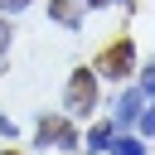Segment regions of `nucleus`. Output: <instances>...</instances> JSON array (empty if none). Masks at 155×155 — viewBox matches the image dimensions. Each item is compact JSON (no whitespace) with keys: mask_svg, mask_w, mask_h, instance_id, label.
I'll return each mask as SVG.
<instances>
[{"mask_svg":"<svg viewBox=\"0 0 155 155\" xmlns=\"http://www.w3.org/2000/svg\"><path fill=\"white\" fill-rule=\"evenodd\" d=\"M97 73L92 68H73L68 73V87H63V116L68 121H82V116H92L97 111Z\"/></svg>","mask_w":155,"mask_h":155,"instance_id":"nucleus-1","label":"nucleus"},{"mask_svg":"<svg viewBox=\"0 0 155 155\" xmlns=\"http://www.w3.org/2000/svg\"><path fill=\"white\" fill-rule=\"evenodd\" d=\"M131 68H136V44H131V39L107 44V48L97 53V63H92V73H97V78H111V82H126Z\"/></svg>","mask_w":155,"mask_h":155,"instance_id":"nucleus-2","label":"nucleus"},{"mask_svg":"<svg viewBox=\"0 0 155 155\" xmlns=\"http://www.w3.org/2000/svg\"><path fill=\"white\" fill-rule=\"evenodd\" d=\"M34 140H39V145H58L63 155H73V150H78V131H73V121H68V116H53V111H44V116H39Z\"/></svg>","mask_w":155,"mask_h":155,"instance_id":"nucleus-3","label":"nucleus"},{"mask_svg":"<svg viewBox=\"0 0 155 155\" xmlns=\"http://www.w3.org/2000/svg\"><path fill=\"white\" fill-rule=\"evenodd\" d=\"M145 107H150V97H145L136 82H131V87L121 82V92H116V102H111V126H116V131H126V126H131Z\"/></svg>","mask_w":155,"mask_h":155,"instance_id":"nucleus-4","label":"nucleus"},{"mask_svg":"<svg viewBox=\"0 0 155 155\" xmlns=\"http://www.w3.org/2000/svg\"><path fill=\"white\" fill-rule=\"evenodd\" d=\"M48 19L63 29H82V5L78 0H48Z\"/></svg>","mask_w":155,"mask_h":155,"instance_id":"nucleus-5","label":"nucleus"},{"mask_svg":"<svg viewBox=\"0 0 155 155\" xmlns=\"http://www.w3.org/2000/svg\"><path fill=\"white\" fill-rule=\"evenodd\" d=\"M111 136H116V126H111V121H97V126L87 131V155H107Z\"/></svg>","mask_w":155,"mask_h":155,"instance_id":"nucleus-6","label":"nucleus"},{"mask_svg":"<svg viewBox=\"0 0 155 155\" xmlns=\"http://www.w3.org/2000/svg\"><path fill=\"white\" fill-rule=\"evenodd\" d=\"M107 155H145V140H140V136L116 131V136H111V145H107Z\"/></svg>","mask_w":155,"mask_h":155,"instance_id":"nucleus-7","label":"nucleus"},{"mask_svg":"<svg viewBox=\"0 0 155 155\" xmlns=\"http://www.w3.org/2000/svg\"><path fill=\"white\" fill-rule=\"evenodd\" d=\"M131 126H136V136H140V140H150V136H155V111L145 107V111H140V116H136Z\"/></svg>","mask_w":155,"mask_h":155,"instance_id":"nucleus-8","label":"nucleus"},{"mask_svg":"<svg viewBox=\"0 0 155 155\" xmlns=\"http://www.w3.org/2000/svg\"><path fill=\"white\" fill-rule=\"evenodd\" d=\"M136 87H140L145 97L155 92V68H150V63H145V68H136Z\"/></svg>","mask_w":155,"mask_h":155,"instance_id":"nucleus-9","label":"nucleus"},{"mask_svg":"<svg viewBox=\"0 0 155 155\" xmlns=\"http://www.w3.org/2000/svg\"><path fill=\"white\" fill-rule=\"evenodd\" d=\"M34 0H0V15H19V10H29Z\"/></svg>","mask_w":155,"mask_h":155,"instance_id":"nucleus-10","label":"nucleus"},{"mask_svg":"<svg viewBox=\"0 0 155 155\" xmlns=\"http://www.w3.org/2000/svg\"><path fill=\"white\" fill-rule=\"evenodd\" d=\"M0 136H5V140L15 136V121H10V116H0Z\"/></svg>","mask_w":155,"mask_h":155,"instance_id":"nucleus-11","label":"nucleus"},{"mask_svg":"<svg viewBox=\"0 0 155 155\" xmlns=\"http://www.w3.org/2000/svg\"><path fill=\"white\" fill-rule=\"evenodd\" d=\"M10 48V29H5V15H0V53Z\"/></svg>","mask_w":155,"mask_h":155,"instance_id":"nucleus-12","label":"nucleus"},{"mask_svg":"<svg viewBox=\"0 0 155 155\" xmlns=\"http://www.w3.org/2000/svg\"><path fill=\"white\" fill-rule=\"evenodd\" d=\"M78 5H82V10H102L107 0H78Z\"/></svg>","mask_w":155,"mask_h":155,"instance_id":"nucleus-13","label":"nucleus"},{"mask_svg":"<svg viewBox=\"0 0 155 155\" xmlns=\"http://www.w3.org/2000/svg\"><path fill=\"white\" fill-rule=\"evenodd\" d=\"M107 5H136V0H107Z\"/></svg>","mask_w":155,"mask_h":155,"instance_id":"nucleus-14","label":"nucleus"},{"mask_svg":"<svg viewBox=\"0 0 155 155\" xmlns=\"http://www.w3.org/2000/svg\"><path fill=\"white\" fill-rule=\"evenodd\" d=\"M5 155H19V150H5Z\"/></svg>","mask_w":155,"mask_h":155,"instance_id":"nucleus-15","label":"nucleus"}]
</instances>
